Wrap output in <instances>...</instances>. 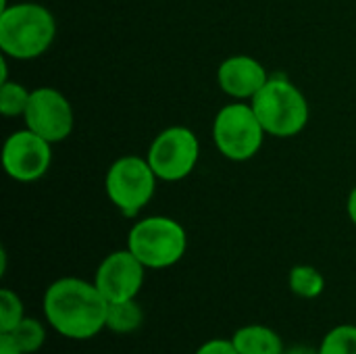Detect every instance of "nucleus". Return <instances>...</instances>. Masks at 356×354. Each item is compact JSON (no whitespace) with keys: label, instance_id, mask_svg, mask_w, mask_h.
Returning <instances> with one entry per match:
<instances>
[{"label":"nucleus","instance_id":"f257e3e1","mask_svg":"<svg viewBox=\"0 0 356 354\" xmlns=\"http://www.w3.org/2000/svg\"><path fill=\"white\" fill-rule=\"evenodd\" d=\"M46 323L67 340H92L106 330L108 300L94 282L60 277L52 282L42 298Z\"/></svg>","mask_w":356,"mask_h":354},{"label":"nucleus","instance_id":"f03ea898","mask_svg":"<svg viewBox=\"0 0 356 354\" xmlns=\"http://www.w3.org/2000/svg\"><path fill=\"white\" fill-rule=\"evenodd\" d=\"M56 35L52 13L38 2H17L0 10V48L2 54L29 61L42 56Z\"/></svg>","mask_w":356,"mask_h":354},{"label":"nucleus","instance_id":"7ed1b4c3","mask_svg":"<svg viewBox=\"0 0 356 354\" xmlns=\"http://www.w3.org/2000/svg\"><path fill=\"white\" fill-rule=\"evenodd\" d=\"M250 104L265 131L275 138L298 136L309 123V102L305 94L282 75L269 77Z\"/></svg>","mask_w":356,"mask_h":354},{"label":"nucleus","instance_id":"20e7f679","mask_svg":"<svg viewBox=\"0 0 356 354\" xmlns=\"http://www.w3.org/2000/svg\"><path fill=\"white\" fill-rule=\"evenodd\" d=\"M127 248L146 269H169L184 259L188 250V234L179 221L154 215L140 219L129 230Z\"/></svg>","mask_w":356,"mask_h":354},{"label":"nucleus","instance_id":"39448f33","mask_svg":"<svg viewBox=\"0 0 356 354\" xmlns=\"http://www.w3.org/2000/svg\"><path fill=\"white\" fill-rule=\"evenodd\" d=\"M265 127L261 125L252 104L232 102L223 106L213 123V140L219 152L229 161L252 159L265 140Z\"/></svg>","mask_w":356,"mask_h":354},{"label":"nucleus","instance_id":"423d86ee","mask_svg":"<svg viewBox=\"0 0 356 354\" xmlns=\"http://www.w3.org/2000/svg\"><path fill=\"white\" fill-rule=\"evenodd\" d=\"M156 179L148 159L121 156L106 171V196L123 215L134 217L152 200Z\"/></svg>","mask_w":356,"mask_h":354},{"label":"nucleus","instance_id":"0eeeda50","mask_svg":"<svg viewBox=\"0 0 356 354\" xmlns=\"http://www.w3.org/2000/svg\"><path fill=\"white\" fill-rule=\"evenodd\" d=\"M146 159L159 179L179 182L196 169L200 144L192 129L181 125L167 127L152 140Z\"/></svg>","mask_w":356,"mask_h":354},{"label":"nucleus","instance_id":"6e6552de","mask_svg":"<svg viewBox=\"0 0 356 354\" xmlns=\"http://www.w3.org/2000/svg\"><path fill=\"white\" fill-rule=\"evenodd\" d=\"M52 163V144L31 129L15 131L2 146V167L15 182H35L44 177Z\"/></svg>","mask_w":356,"mask_h":354},{"label":"nucleus","instance_id":"1a4fd4ad","mask_svg":"<svg viewBox=\"0 0 356 354\" xmlns=\"http://www.w3.org/2000/svg\"><path fill=\"white\" fill-rule=\"evenodd\" d=\"M25 127L42 136L50 144L63 142L73 129V108L65 94L54 88L31 90L29 104L25 108Z\"/></svg>","mask_w":356,"mask_h":354},{"label":"nucleus","instance_id":"9d476101","mask_svg":"<svg viewBox=\"0 0 356 354\" xmlns=\"http://www.w3.org/2000/svg\"><path fill=\"white\" fill-rule=\"evenodd\" d=\"M144 275L146 267L142 261L129 248H125L115 250L100 261L94 273V284L108 303H123L134 300L140 294Z\"/></svg>","mask_w":356,"mask_h":354},{"label":"nucleus","instance_id":"9b49d317","mask_svg":"<svg viewBox=\"0 0 356 354\" xmlns=\"http://www.w3.org/2000/svg\"><path fill=\"white\" fill-rule=\"evenodd\" d=\"M217 79L227 96L238 100H252L269 81V73L257 58L236 54L221 63L217 69Z\"/></svg>","mask_w":356,"mask_h":354},{"label":"nucleus","instance_id":"f8f14e48","mask_svg":"<svg viewBox=\"0 0 356 354\" xmlns=\"http://www.w3.org/2000/svg\"><path fill=\"white\" fill-rule=\"evenodd\" d=\"M232 342L240 354H284V340L282 336L261 323H250L232 336Z\"/></svg>","mask_w":356,"mask_h":354},{"label":"nucleus","instance_id":"ddd939ff","mask_svg":"<svg viewBox=\"0 0 356 354\" xmlns=\"http://www.w3.org/2000/svg\"><path fill=\"white\" fill-rule=\"evenodd\" d=\"M144 323V311L138 300H123V303H108L106 311V330L113 334H134Z\"/></svg>","mask_w":356,"mask_h":354},{"label":"nucleus","instance_id":"4468645a","mask_svg":"<svg viewBox=\"0 0 356 354\" xmlns=\"http://www.w3.org/2000/svg\"><path fill=\"white\" fill-rule=\"evenodd\" d=\"M288 284H290V292L294 296H298V298H305V300L319 298L323 294V290H325V277L313 265H296V267H292Z\"/></svg>","mask_w":356,"mask_h":354},{"label":"nucleus","instance_id":"2eb2a0df","mask_svg":"<svg viewBox=\"0 0 356 354\" xmlns=\"http://www.w3.org/2000/svg\"><path fill=\"white\" fill-rule=\"evenodd\" d=\"M317 354H356V325L342 323L330 330L317 346Z\"/></svg>","mask_w":356,"mask_h":354},{"label":"nucleus","instance_id":"dca6fc26","mask_svg":"<svg viewBox=\"0 0 356 354\" xmlns=\"http://www.w3.org/2000/svg\"><path fill=\"white\" fill-rule=\"evenodd\" d=\"M29 96H31V92L25 86H21L17 81H2L0 83V113L4 117L25 115Z\"/></svg>","mask_w":356,"mask_h":354},{"label":"nucleus","instance_id":"f3484780","mask_svg":"<svg viewBox=\"0 0 356 354\" xmlns=\"http://www.w3.org/2000/svg\"><path fill=\"white\" fill-rule=\"evenodd\" d=\"M8 334L15 338V342L19 344V348L25 354L38 353L44 346V342H46V328H44V323H40L38 319H29V317H25Z\"/></svg>","mask_w":356,"mask_h":354},{"label":"nucleus","instance_id":"a211bd4d","mask_svg":"<svg viewBox=\"0 0 356 354\" xmlns=\"http://www.w3.org/2000/svg\"><path fill=\"white\" fill-rule=\"evenodd\" d=\"M25 319L23 300L17 292L2 288L0 290V334L13 332L21 321Z\"/></svg>","mask_w":356,"mask_h":354},{"label":"nucleus","instance_id":"6ab92c4d","mask_svg":"<svg viewBox=\"0 0 356 354\" xmlns=\"http://www.w3.org/2000/svg\"><path fill=\"white\" fill-rule=\"evenodd\" d=\"M194 354H240L236 351L232 338L225 340V338H215V340H209L204 342L198 351Z\"/></svg>","mask_w":356,"mask_h":354},{"label":"nucleus","instance_id":"aec40b11","mask_svg":"<svg viewBox=\"0 0 356 354\" xmlns=\"http://www.w3.org/2000/svg\"><path fill=\"white\" fill-rule=\"evenodd\" d=\"M0 354H25L10 334H0Z\"/></svg>","mask_w":356,"mask_h":354},{"label":"nucleus","instance_id":"412c9836","mask_svg":"<svg viewBox=\"0 0 356 354\" xmlns=\"http://www.w3.org/2000/svg\"><path fill=\"white\" fill-rule=\"evenodd\" d=\"M346 209H348V217H350V221L356 225V188L350 192V196H348V204H346Z\"/></svg>","mask_w":356,"mask_h":354},{"label":"nucleus","instance_id":"4be33fe9","mask_svg":"<svg viewBox=\"0 0 356 354\" xmlns=\"http://www.w3.org/2000/svg\"><path fill=\"white\" fill-rule=\"evenodd\" d=\"M284 354H317V348H311V346H294V348H288Z\"/></svg>","mask_w":356,"mask_h":354}]
</instances>
